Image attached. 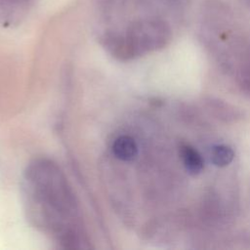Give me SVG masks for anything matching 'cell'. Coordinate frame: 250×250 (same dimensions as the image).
<instances>
[{"label": "cell", "mask_w": 250, "mask_h": 250, "mask_svg": "<svg viewBox=\"0 0 250 250\" xmlns=\"http://www.w3.org/2000/svg\"><path fill=\"white\" fill-rule=\"evenodd\" d=\"M171 38L169 24L159 17L136 20L124 32H110L104 44L120 56H136L164 47Z\"/></svg>", "instance_id": "6da1fadb"}, {"label": "cell", "mask_w": 250, "mask_h": 250, "mask_svg": "<svg viewBox=\"0 0 250 250\" xmlns=\"http://www.w3.org/2000/svg\"><path fill=\"white\" fill-rule=\"evenodd\" d=\"M234 158L232 148L226 145H218L213 146L211 150V160L218 167L228 166Z\"/></svg>", "instance_id": "5b68a950"}, {"label": "cell", "mask_w": 250, "mask_h": 250, "mask_svg": "<svg viewBox=\"0 0 250 250\" xmlns=\"http://www.w3.org/2000/svg\"><path fill=\"white\" fill-rule=\"evenodd\" d=\"M144 7L164 8L170 11H178L184 8L188 0H137Z\"/></svg>", "instance_id": "8992f818"}, {"label": "cell", "mask_w": 250, "mask_h": 250, "mask_svg": "<svg viewBox=\"0 0 250 250\" xmlns=\"http://www.w3.org/2000/svg\"><path fill=\"white\" fill-rule=\"evenodd\" d=\"M245 2H246V4L250 7V0H245Z\"/></svg>", "instance_id": "52a82bcc"}, {"label": "cell", "mask_w": 250, "mask_h": 250, "mask_svg": "<svg viewBox=\"0 0 250 250\" xmlns=\"http://www.w3.org/2000/svg\"><path fill=\"white\" fill-rule=\"evenodd\" d=\"M111 147L115 157L123 161L134 159L138 153L137 143L132 137L127 135H121L115 138Z\"/></svg>", "instance_id": "3957f363"}, {"label": "cell", "mask_w": 250, "mask_h": 250, "mask_svg": "<svg viewBox=\"0 0 250 250\" xmlns=\"http://www.w3.org/2000/svg\"><path fill=\"white\" fill-rule=\"evenodd\" d=\"M181 157L187 172L192 176L201 173L203 169V159L199 152L188 145L181 146Z\"/></svg>", "instance_id": "277c9868"}, {"label": "cell", "mask_w": 250, "mask_h": 250, "mask_svg": "<svg viewBox=\"0 0 250 250\" xmlns=\"http://www.w3.org/2000/svg\"><path fill=\"white\" fill-rule=\"evenodd\" d=\"M35 0H0V22L10 24L22 19Z\"/></svg>", "instance_id": "7a4b0ae2"}]
</instances>
